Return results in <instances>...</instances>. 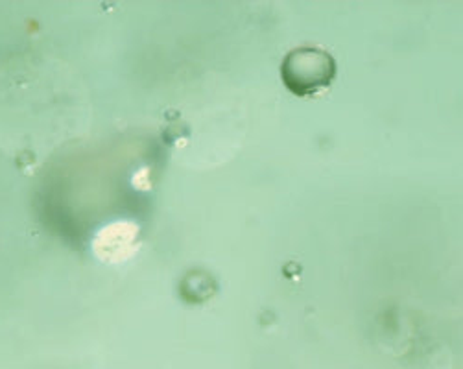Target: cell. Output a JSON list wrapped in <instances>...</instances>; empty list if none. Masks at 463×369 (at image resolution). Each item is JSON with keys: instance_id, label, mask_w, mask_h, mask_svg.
Here are the masks:
<instances>
[{"instance_id": "6da1fadb", "label": "cell", "mask_w": 463, "mask_h": 369, "mask_svg": "<svg viewBox=\"0 0 463 369\" xmlns=\"http://www.w3.org/2000/svg\"><path fill=\"white\" fill-rule=\"evenodd\" d=\"M285 85L298 97H314L323 89H327L336 78L335 58L319 49L292 51L281 69Z\"/></svg>"}]
</instances>
